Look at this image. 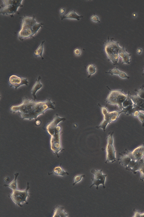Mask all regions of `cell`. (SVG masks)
I'll return each instance as SVG.
<instances>
[{
  "label": "cell",
  "instance_id": "obj_21",
  "mask_svg": "<svg viewBox=\"0 0 144 217\" xmlns=\"http://www.w3.org/2000/svg\"><path fill=\"white\" fill-rule=\"evenodd\" d=\"M44 42V41L42 42L41 44L38 47L37 50L35 51L34 53L35 57H37L38 56H40L43 60L44 59V58L42 56V55L43 52V44Z\"/></svg>",
  "mask_w": 144,
  "mask_h": 217
},
{
  "label": "cell",
  "instance_id": "obj_4",
  "mask_svg": "<svg viewBox=\"0 0 144 217\" xmlns=\"http://www.w3.org/2000/svg\"><path fill=\"white\" fill-rule=\"evenodd\" d=\"M114 38L108 37L104 43V50L108 58V61H111L114 65L119 64V54L121 47L119 46V42H114Z\"/></svg>",
  "mask_w": 144,
  "mask_h": 217
},
{
  "label": "cell",
  "instance_id": "obj_5",
  "mask_svg": "<svg viewBox=\"0 0 144 217\" xmlns=\"http://www.w3.org/2000/svg\"><path fill=\"white\" fill-rule=\"evenodd\" d=\"M107 88L109 89L110 93L108 94L107 97L105 101L108 104L118 106L121 110L123 108V104L127 99L128 95L123 92V90H111L108 86Z\"/></svg>",
  "mask_w": 144,
  "mask_h": 217
},
{
  "label": "cell",
  "instance_id": "obj_7",
  "mask_svg": "<svg viewBox=\"0 0 144 217\" xmlns=\"http://www.w3.org/2000/svg\"><path fill=\"white\" fill-rule=\"evenodd\" d=\"M22 0H3L2 1L0 13L3 15H10L11 17H13V15L17 13L19 7H23L22 4Z\"/></svg>",
  "mask_w": 144,
  "mask_h": 217
},
{
  "label": "cell",
  "instance_id": "obj_22",
  "mask_svg": "<svg viewBox=\"0 0 144 217\" xmlns=\"http://www.w3.org/2000/svg\"><path fill=\"white\" fill-rule=\"evenodd\" d=\"M96 66L94 65L90 64L87 66V70L89 74L88 78L91 77L92 75L94 74L96 72Z\"/></svg>",
  "mask_w": 144,
  "mask_h": 217
},
{
  "label": "cell",
  "instance_id": "obj_23",
  "mask_svg": "<svg viewBox=\"0 0 144 217\" xmlns=\"http://www.w3.org/2000/svg\"><path fill=\"white\" fill-rule=\"evenodd\" d=\"M130 93L129 91H128V97L123 104V106L124 108L127 107L128 106H131L134 104V103L133 102L131 98L130 97Z\"/></svg>",
  "mask_w": 144,
  "mask_h": 217
},
{
  "label": "cell",
  "instance_id": "obj_29",
  "mask_svg": "<svg viewBox=\"0 0 144 217\" xmlns=\"http://www.w3.org/2000/svg\"><path fill=\"white\" fill-rule=\"evenodd\" d=\"M91 20L94 22H101V21L99 20L98 17L95 15L92 16L91 17Z\"/></svg>",
  "mask_w": 144,
  "mask_h": 217
},
{
  "label": "cell",
  "instance_id": "obj_2",
  "mask_svg": "<svg viewBox=\"0 0 144 217\" xmlns=\"http://www.w3.org/2000/svg\"><path fill=\"white\" fill-rule=\"evenodd\" d=\"M66 118L61 117L58 114H56L53 120L49 122L46 126L47 132L51 136L50 145L52 150L58 158L59 157L58 153L62 152L64 149L62 148L61 136V127L58 124L61 122H64Z\"/></svg>",
  "mask_w": 144,
  "mask_h": 217
},
{
  "label": "cell",
  "instance_id": "obj_31",
  "mask_svg": "<svg viewBox=\"0 0 144 217\" xmlns=\"http://www.w3.org/2000/svg\"><path fill=\"white\" fill-rule=\"evenodd\" d=\"M139 112H140V111H137L134 112L133 114H132L133 116V117H138V116L139 113Z\"/></svg>",
  "mask_w": 144,
  "mask_h": 217
},
{
  "label": "cell",
  "instance_id": "obj_1",
  "mask_svg": "<svg viewBox=\"0 0 144 217\" xmlns=\"http://www.w3.org/2000/svg\"><path fill=\"white\" fill-rule=\"evenodd\" d=\"M49 109H55V103L51 101L50 98L44 101L37 102L34 99L29 100L27 97L22 100L21 104L11 107V113H17L22 119L31 120L35 119L38 120V116L41 114L44 115L45 111Z\"/></svg>",
  "mask_w": 144,
  "mask_h": 217
},
{
  "label": "cell",
  "instance_id": "obj_27",
  "mask_svg": "<svg viewBox=\"0 0 144 217\" xmlns=\"http://www.w3.org/2000/svg\"><path fill=\"white\" fill-rule=\"evenodd\" d=\"M134 215L133 217H144V212L142 213L140 211H137V210L134 209Z\"/></svg>",
  "mask_w": 144,
  "mask_h": 217
},
{
  "label": "cell",
  "instance_id": "obj_32",
  "mask_svg": "<svg viewBox=\"0 0 144 217\" xmlns=\"http://www.w3.org/2000/svg\"><path fill=\"white\" fill-rule=\"evenodd\" d=\"M142 50L140 48H138V50H137V53L139 54H140L142 52Z\"/></svg>",
  "mask_w": 144,
  "mask_h": 217
},
{
  "label": "cell",
  "instance_id": "obj_11",
  "mask_svg": "<svg viewBox=\"0 0 144 217\" xmlns=\"http://www.w3.org/2000/svg\"><path fill=\"white\" fill-rule=\"evenodd\" d=\"M122 153L126 154L133 159H141L144 157V144L136 148L131 151H128L126 149Z\"/></svg>",
  "mask_w": 144,
  "mask_h": 217
},
{
  "label": "cell",
  "instance_id": "obj_12",
  "mask_svg": "<svg viewBox=\"0 0 144 217\" xmlns=\"http://www.w3.org/2000/svg\"><path fill=\"white\" fill-rule=\"evenodd\" d=\"M29 82L27 78L20 77L16 75H13L9 78V84L11 87H14L16 90L22 85H25L28 86Z\"/></svg>",
  "mask_w": 144,
  "mask_h": 217
},
{
  "label": "cell",
  "instance_id": "obj_19",
  "mask_svg": "<svg viewBox=\"0 0 144 217\" xmlns=\"http://www.w3.org/2000/svg\"><path fill=\"white\" fill-rule=\"evenodd\" d=\"M83 17L82 16H79L77 14L74 10H72L66 15H64L61 17L62 20L65 19H74L77 20L78 21L80 20L81 18Z\"/></svg>",
  "mask_w": 144,
  "mask_h": 217
},
{
  "label": "cell",
  "instance_id": "obj_14",
  "mask_svg": "<svg viewBox=\"0 0 144 217\" xmlns=\"http://www.w3.org/2000/svg\"><path fill=\"white\" fill-rule=\"evenodd\" d=\"M41 79V77L39 76V77L36 80V82L34 86H33L32 90L31 91V94H32V95L33 97V99L35 100L37 99V97L35 95L36 93L40 88H41L43 86V84L40 82V80Z\"/></svg>",
  "mask_w": 144,
  "mask_h": 217
},
{
  "label": "cell",
  "instance_id": "obj_16",
  "mask_svg": "<svg viewBox=\"0 0 144 217\" xmlns=\"http://www.w3.org/2000/svg\"><path fill=\"white\" fill-rule=\"evenodd\" d=\"M61 165L62 164H61L59 166L55 167L52 173H48V175H50L52 174H54V175L62 176L69 175V174L68 172L65 171L62 169Z\"/></svg>",
  "mask_w": 144,
  "mask_h": 217
},
{
  "label": "cell",
  "instance_id": "obj_20",
  "mask_svg": "<svg viewBox=\"0 0 144 217\" xmlns=\"http://www.w3.org/2000/svg\"><path fill=\"white\" fill-rule=\"evenodd\" d=\"M15 178L14 180L12 182H11L9 184H5L3 185L4 187H8L10 188L13 190L17 189V177L19 175V173H16L14 174Z\"/></svg>",
  "mask_w": 144,
  "mask_h": 217
},
{
  "label": "cell",
  "instance_id": "obj_3",
  "mask_svg": "<svg viewBox=\"0 0 144 217\" xmlns=\"http://www.w3.org/2000/svg\"><path fill=\"white\" fill-rule=\"evenodd\" d=\"M35 16L33 17L24 16L20 17L22 20L21 29L18 33V38L21 41L24 39L31 38L35 39L33 35L37 33L39 29L44 25L42 22L38 23Z\"/></svg>",
  "mask_w": 144,
  "mask_h": 217
},
{
  "label": "cell",
  "instance_id": "obj_10",
  "mask_svg": "<svg viewBox=\"0 0 144 217\" xmlns=\"http://www.w3.org/2000/svg\"><path fill=\"white\" fill-rule=\"evenodd\" d=\"M91 172L94 175V178H91L93 184L89 187V188H91L93 185H95L96 186V189L98 190L99 185L102 184L103 188H105V183L106 179L107 176V174H102V170H99L97 169H92L91 170Z\"/></svg>",
  "mask_w": 144,
  "mask_h": 217
},
{
  "label": "cell",
  "instance_id": "obj_24",
  "mask_svg": "<svg viewBox=\"0 0 144 217\" xmlns=\"http://www.w3.org/2000/svg\"><path fill=\"white\" fill-rule=\"evenodd\" d=\"M140 90L135 89L134 90L137 93V95L141 99H144V85L140 87Z\"/></svg>",
  "mask_w": 144,
  "mask_h": 217
},
{
  "label": "cell",
  "instance_id": "obj_28",
  "mask_svg": "<svg viewBox=\"0 0 144 217\" xmlns=\"http://www.w3.org/2000/svg\"><path fill=\"white\" fill-rule=\"evenodd\" d=\"M137 117H138L139 120L142 123V127H144V114L140 111L139 112V115Z\"/></svg>",
  "mask_w": 144,
  "mask_h": 217
},
{
  "label": "cell",
  "instance_id": "obj_18",
  "mask_svg": "<svg viewBox=\"0 0 144 217\" xmlns=\"http://www.w3.org/2000/svg\"><path fill=\"white\" fill-rule=\"evenodd\" d=\"M106 73L112 75H118L120 78H127V79H129L130 77L126 74V73L124 72L118 70V67H116L112 70H110L109 71V72H106Z\"/></svg>",
  "mask_w": 144,
  "mask_h": 217
},
{
  "label": "cell",
  "instance_id": "obj_35",
  "mask_svg": "<svg viewBox=\"0 0 144 217\" xmlns=\"http://www.w3.org/2000/svg\"><path fill=\"white\" fill-rule=\"evenodd\" d=\"M133 16L134 17H136L137 16V15L136 14V13H134Z\"/></svg>",
  "mask_w": 144,
  "mask_h": 217
},
{
  "label": "cell",
  "instance_id": "obj_25",
  "mask_svg": "<svg viewBox=\"0 0 144 217\" xmlns=\"http://www.w3.org/2000/svg\"><path fill=\"white\" fill-rule=\"evenodd\" d=\"M85 177V175H77L73 178L74 183L73 184V186L75 185L76 183L80 182L83 178Z\"/></svg>",
  "mask_w": 144,
  "mask_h": 217
},
{
  "label": "cell",
  "instance_id": "obj_26",
  "mask_svg": "<svg viewBox=\"0 0 144 217\" xmlns=\"http://www.w3.org/2000/svg\"><path fill=\"white\" fill-rule=\"evenodd\" d=\"M138 171L140 172L141 174L140 180L141 182H143L144 180V162L140 168H139Z\"/></svg>",
  "mask_w": 144,
  "mask_h": 217
},
{
  "label": "cell",
  "instance_id": "obj_30",
  "mask_svg": "<svg viewBox=\"0 0 144 217\" xmlns=\"http://www.w3.org/2000/svg\"><path fill=\"white\" fill-rule=\"evenodd\" d=\"M81 50L79 49L76 48L74 50V53L76 55H81Z\"/></svg>",
  "mask_w": 144,
  "mask_h": 217
},
{
  "label": "cell",
  "instance_id": "obj_34",
  "mask_svg": "<svg viewBox=\"0 0 144 217\" xmlns=\"http://www.w3.org/2000/svg\"><path fill=\"white\" fill-rule=\"evenodd\" d=\"M10 178L8 177H7L5 179H4V180H5V182L7 183L9 181H10Z\"/></svg>",
  "mask_w": 144,
  "mask_h": 217
},
{
  "label": "cell",
  "instance_id": "obj_33",
  "mask_svg": "<svg viewBox=\"0 0 144 217\" xmlns=\"http://www.w3.org/2000/svg\"><path fill=\"white\" fill-rule=\"evenodd\" d=\"M65 9L64 8H62L60 10V13H61V14H63V13H64L65 12Z\"/></svg>",
  "mask_w": 144,
  "mask_h": 217
},
{
  "label": "cell",
  "instance_id": "obj_15",
  "mask_svg": "<svg viewBox=\"0 0 144 217\" xmlns=\"http://www.w3.org/2000/svg\"><path fill=\"white\" fill-rule=\"evenodd\" d=\"M65 208L62 206H57L55 208V211L53 217H68L69 215L68 214L66 213L65 212L64 209Z\"/></svg>",
  "mask_w": 144,
  "mask_h": 217
},
{
  "label": "cell",
  "instance_id": "obj_9",
  "mask_svg": "<svg viewBox=\"0 0 144 217\" xmlns=\"http://www.w3.org/2000/svg\"><path fill=\"white\" fill-rule=\"evenodd\" d=\"M114 131L108 134L107 138V144L105 150L106 154V161L105 164L108 162H111L112 163L115 162L116 161L115 156L116 151L114 145V140L113 135Z\"/></svg>",
  "mask_w": 144,
  "mask_h": 217
},
{
  "label": "cell",
  "instance_id": "obj_13",
  "mask_svg": "<svg viewBox=\"0 0 144 217\" xmlns=\"http://www.w3.org/2000/svg\"><path fill=\"white\" fill-rule=\"evenodd\" d=\"M131 55V54L128 53L127 52V50H126L124 46H123V47H121L119 54V58H121L122 60V64H129L131 62V60L130 59Z\"/></svg>",
  "mask_w": 144,
  "mask_h": 217
},
{
  "label": "cell",
  "instance_id": "obj_8",
  "mask_svg": "<svg viewBox=\"0 0 144 217\" xmlns=\"http://www.w3.org/2000/svg\"><path fill=\"white\" fill-rule=\"evenodd\" d=\"M29 183H27V187L26 189L24 191H21L19 189L13 190L12 193L9 194L8 197L11 198L16 206H19L20 207H23V205H21V203L25 202L26 204L28 203L27 202L26 198L29 195L32 194L29 193L28 190L30 188Z\"/></svg>",
  "mask_w": 144,
  "mask_h": 217
},
{
  "label": "cell",
  "instance_id": "obj_17",
  "mask_svg": "<svg viewBox=\"0 0 144 217\" xmlns=\"http://www.w3.org/2000/svg\"><path fill=\"white\" fill-rule=\"evenodd\" d=\"M130 97L134 104L143 109L144 111V99H141L137 95L133 96L130 95Z\"/></svg>",
  "mask_w": 144,
  "mask_h": 217
},
{
  "label": "cell",
  "instance_id": "obj_6",
  "mask_svg": "<svg viewBox=\"0 0 144 217\" xmlns=\"http://www.w3.org/2000/svg\"><path fill=\"white\" fill-rule=\"evenodd\" d=\"M98 105L101 109L103 118L100 124L96 126V128L102 129L103 131L105 132L108 124L116 121L121 113V111H117L109 112L106 107L103 106L100 104H98Z\"/></svg>",
  "mask_w": 144,
  "mask_h": 217
}]
</instances>
